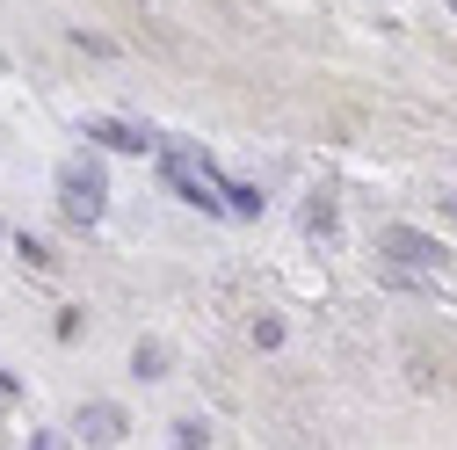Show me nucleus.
Instances as JSON below:
<instances>
[{"label":"nucleus","instance_id":"f257e3e1","mask_svg":"<svg viewBox=\"0 0 457 450\" xmlns=\"http://www.w3.org/2000/svg\"><path fill=\"white\" fill-rule=\"evenodd\" d=\"M160 175H167V189H182L196 211H233V182H225V175H218V167H211L204 153L167 146V153H160Z\"/></svg>","mask_w":457,"mask_h":450},{"label":"nucleus","instance_id":"f03ea898","mask_svg":"<svg viewBox=\"0 0 457 450\" xmlns=\"http://www.w3.org/2000/svg\"><path fill=\"white\" fill-rule=\"evenodd\" d=\"M59 211H66L73 225H95V218L109 211V182H102L95 160H66V167H59Z\"/></svg>","mask_w":457,"mask_h":450},{"label":"nucleus","instance_id":"7ed1b4c3","mask_svg":"<svg viewBox=\"0 0 457 450\" xmlns=\"http://www.w3.org/2000/svg\"><path fill=\"white\" fill-rule=\"evenodd\" d=\"M378 254H392L399 269H414V276H443V262H450L428 233H407V225H385V233H378Z\"/></svg>","mask_w":457,"mask_h":450},{"label":"nucleus","instance_id":"20e7f679","mask_svg":"<svg viewBox=\"0 0 457 450\" xmlns=\"http://www.w3.org/2000/svg\"><path fill=\"white\" fill-rule=\"evenodd\" d=\"M80 429H87V443H117V436H124V414H117V407H87Z\"/></svg>","mask_w":457,"mask_h":450},{"label":"nucleus","instance_id":"39448f33","mask_svg":"<svg viewBox=\"0 0 457 450\" xmlns=\"http://www.w3.org/2000/svg\"><path fill=\"white\" fill-rule=\"evenodd\" d=\"M87 138L117 146V153H145V146H153V138H145V131H131V124H87Z\"/></svg>","mask_w":457,"mask_h":450},{"label":"nucleus","instance_id":"423d86ee","mask_svg":"<svg viewBox=\"0 0 457 450\" xmlns=\"http://www.w3.org/2000/svg\"><path fill=\"white\" fill-rule=\"evenodd\" d=\"M262 211V189H247V182H233V218H254Z\"/></svg>","mask_w":457,"mask_h":450},{"label":"nucleus","instance_id":"0eeeda50","mask_svg":"<svg viewBox=\"0 0 457 450\" xmlns=\"http://www.w3.org/2000/svg\"><path fill=\"white\" fill-rule=\"evenodd\" d=\"M175 443H182V450H196V443H211V429H204V421H182V429H175Z\"/></svg>","mask_w":457,"mask_h":450},{"label":"nucleus","instance_id":"6e6552de","mask_svg":"<svg viewBox=\"0 0 457 450\" xmlns=\"http://www.w3.org/2000/svg\"><path fill=\"white\" fill-rule=\"evenodd\" d=\"M443 211H450V218H457V196H443Z\"/></svg>","mask_w":457,"mask_h":450}]
</instances>
